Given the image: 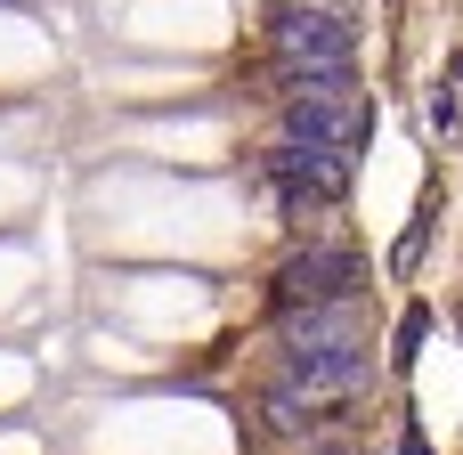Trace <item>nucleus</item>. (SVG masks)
<instances>
[{"instance_id":"obj_4","label":"nucleus","mask_w":463,"mask_h":455,"mask_svg":"<svg viewBox=\"0 0 463 455\" xmlns=\"http://www.w3.org/2000/svg\"><path fill=\"white\" fill-rule=\"evenodd\" d=\"M269 187L285 195V212H317V204H334V195L350 187V163L309 155V147H277V155H269Z\"/></svg>"},{"instance_id":"obj_7","label":"nucleus","mask_w":463,"mask_h":455,"mask_svg":"<svg viewBox=\"0 0 463 455\" xmlns=\"http://www.w3.org/2000/svg\"><path fill=\"white\" fill-rule=\"evenodd\" d=\"M431 130H439V138L456 130V81H439V90H431Z\"/></svg>"},{"instance_id":"obj_9","label":"nucleus","mask_w":463,"mask_h":455,"mask_svg":"<svg viewBox=\"0 0 463 455\" xmlns=\"http://www.w3.org/2000/svg\"><path fill=\"white\" fill-rule=\"evenodd\" d=\"M309 455H358V448H342V440H334V448H309Z\"/></svg>"},{"instance_id":"obj_5","label":"nucleus","mask_w":463,"mask_h":455,"mask_svg":"<svg viewBox=\"0 0 463 455\" xmlns=\"http://www.w3.org/2000/svg\"><path fill=\"white\" fill-rule=\"evenodd\" d=\"M334 350H366V318H358V301L285 318V358H334Z\"/></svg>"},{"instance_id":"obj_3","label":"nucleus","mask_w":463,"mask_h":455,"mask_svg":"<svg viewBox=\"0 0 463 455\" xmlns=\"http://www.w3.org/2000/svg\"><path fill=\"white\" fill-rule=\"evenodd\" d=\"M358 252L350 244H309V252H293L285 269H277V309L285 318H301V309H342V301H358Z\"/></svg>"},{"instance_id":"obj_1","label":"nucleus","mask_w":463,"mask_h":455,"mask_svg":"<svg viewBox=\"0 0 463 455\" xmlns=\"http://www.w3.org/2000/svg\"><path fill=\"white\" fill-rule=\"evenodd\" d=\"M277 81L285 90H326V81H350V57H358V33L350 16H326V8H285L277 33Z\"/></svg>"},{"instance_id":"obj_2","label":"nucleus","mask_w":463,"mask_h":455,"mask_svg":"<svg viewBox=\"0 0 463 455\" xmlns=\"http://www.w3.org/2000/svg\"><path fill=\"white\" fill-rule=\"evenodd\" d=\"M358 138H366V98L350 81H326V90H293L285 98V147H309V155L350 163Z\"/></svg>"},{"instance_id":"obj_6","label":"nucleus","mask_w":463,"mask_h":455,"mask_svg":"<svg viewBox=\"0 0 463 455\" xmlns=\"http://www.w3.org/2000/svg\"><path fill=\"white\" fill-rule=\"evenodd\" d=\"M260 415H269V431H317V423H326V407H317V399H301L293 383H277V391L260 399Z\"/></svg>"},{"instance_id":"obj_8","label":"nucleus","mask_w":463,"mask_h":455,"mask_svg":"<svg viewBox=\"0 0 463 455\" xmlns=\"http://www.w3.org/2000/svg\"><path fill=\"white\" fill-rule=\"evenodd\" d=\"M285 8H326V16H342V0H285Z\"/></svg>"}]
</instances>
